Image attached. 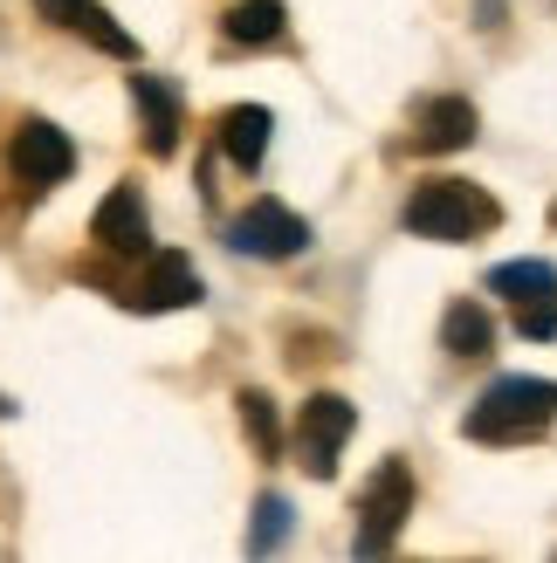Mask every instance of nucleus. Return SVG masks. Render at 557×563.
Listing matches in <instances>:
<instances>
[{"label": "nucleus", "mask_w": 557, "mask_h": 563, "mask_svg": "<svg viewBox=\"0 0 557 563\" xmlns=\"http://www.w3.org/2000/svg\"><path fill=\"white\" fill-rule=\"evenodd\" d=\"M406 234L421 241H482L503 228V207H495V192H482L476 179H421L406 200Z\"/></svg>", "instance_id": "f257e3e1"}, {"label": "nucleus", "mask_w": 557, "mask_h": 563, "mask_svg": "<svg viewBox=\"0 0 557 563\" xmlns=\"http://www.w3.org/2000/svg\"><path fill=\"white\" fill-rule=\"evenodd\" d=\"M550 419H557V378H495L468 412V440H531Z\"/></svg>", "instance_id": "f03ea898"}, {"label": "nucleus", "mask_w": 557, "mask_h": 563, "mask_svg": "<svg viewBox=\"0 0 557 563\" xmlns=\"http://www.w3.org/2000/svg\"><path fill=\"white\" fill-rule=\"evenodd\" d=\"M406 516H413V467L393 454L372 467L365 495H358V556H385L393 537L406 529Z\"/></svg>", "instance_id": "7ed1b4c3"}, {"label": "nucleus", "mask_w": 557, "mask_h": 563, "mask_svg": "<svg viewBox=\"0 0 557 563\" xmlns=\"http://www.w3.org/2000/svg\"><path fill=\"white\" fill-rule=\"evenodd\" d=\"M351 433H358V406L351 399H338V391L303 399V412H296V454H303V467H310V482H330V474H338V454H345Z\"/></svg>", "instance_id": "20e7f679"}, {"label": "nucleus", "mask_w": 557, "mask_h": 563, "mask_svg": "<svg viewBox=\"0 0 557 563\" xmlns=\"http://www.w3.org/2000/svg\"><path fill=\"white\" fill-rule=\"evenodd\" d=\"M228 247H241V255H255V262H290L310 247V220L290 213L283 200H255L248 213L228 220Z\"/></svg>", "instance_id": "39448f33"}, {"label": "nucleus", "mask_w": 557, "mask_h": 563, "mask_svg": "<svg viewBox=\"0 0 557 563\" xmlns=\"http://www.w3.org/2000/svg\"><path fill=\"white\" fill-rule=\"evenodd\" d=\"M8 165H14V179H21L28 192H48V186L69 179L76 152H69V137L55 131L48 118H21V124H14V145H8Z\"/></svg>", "instance_id": "423d86ee"}, {"label": "nucleus", "mask_w": 557, "mask_h": 563, "mask_svg": "<svg viewBox=\"0 0 557 563\" xmlns=\"http://www.w3.org/2000/svg\"><path fill=\"white\" fill-rule=\"evenodd\" d=\"M138 317H165V309H193L200 302V268H193V255H179V247H159L152 268L138 275V289L124 296Z\"/></svg>", "instance_id": "0eeeda50"}, {"label": "nucleus", "mask_w": 557, "mask_h": 563, "mask_svg": "<svg viewBox=\"0 0 557 563\" xmlns=\"http://www.w3.org/2000/svg\"><path fill=\"white\" fill-rule=\"evenodd\" d=\"M461 145H476V103L468 97H427L421 110H413V152H461Z\"/></svg>", "instance_id": "6e6552de"}, {"label": "nucleus", "mask_w": 557, "mask_h": 563, "mask_svg": "<svg viewBox=\"0 0 557 563\" xmlns=\"http://www.w3.org/2000/svg\"><path fill=\"white\" fill-rule=\"evenodd\" d=\"M90 234L110 247V255H138V247H145L152 213H145V200H138V186H110V192H103V207H97V220H90Z\"/></svg>", "instance_id": "1a4fd4ad"}, {"label": "nucleus", "mask_w": 557, "mask_h": 563, "mask_svg": "<svg viewBox=\"0 0 557 563\" xmlns=\"http://www.w3.org/2000/svg\"><path fill=\"white\" fill-rule=\"evenodd\" d=\"M131 103H138V118H145L152 158H173V145H179V90L165 76H131Z\"/></svg>", "instance_id": "9d476101"}, {"label": "nucleus", "mask_w": 557, "mask_h": 563, "mask_svg": "<svg viewBox=\"0 0 557 563\" xmlns=\"http://www.w3.org/2000/svg\"><path fill=\"white\" fill-rule=\"evenodd\" d=\"M269 131H275L269 103H228L220 110V152H228L241 173H255V165L269 158Z\"/></svg>", "instance_id": "9b49d317"}, {"label": "nucleus", "mask_w": 557, "mask_h": 563, "mask_svg": "<svg viewBox=\"0 0 557 563\" xmlns=\"http://www.w3.org/2000/svg\"><path fill=\"white\" fill-rule=\"evenodd\" d=\"M489 344H495V323L476 296H455L440 309V351L448 357H489Z\"/></svg>", "instance_id": "f8f14e48"}, {"label": "nucleus", "mask_w": 557, "mask_h": 563, "mask_svg": "<svg viewBox=\"0 0 557 563\" xmlns=\"http://www.w3.org/2000/svg\"><path fill=\"white\" fill-rule=\"evenodd\" d=\"M220 27H228V42H241V48H269V42H283V0H234V8L220 14Z\"/></svg>", "instance_id": "ddd939ff"}, {"label": "nucleus", "mask_w": 557, "mask_h": 563, "mask_svg": "<svg viewBox=\"0 0 557 563\" xmlns=\"http://www.w3.org/2000/svg\"><path fill=\"white\" fill-rule=\"evenodd\" d=\"M489 289L510 302H537V296H557V268L550 262H503V268H489Z\"/></svg>", "instance_id": "4468645a"}, {"label": "nucleus", "mask_w": 557, "mask_h": 563, "mask_svg": "<svg viewBox=\"0 0 557 563\" xmlns=\"http://www.w3.org/2000/svg\"><path fill=\"white\" fill-rule=\"evenodd\" d=\"M234 406H241V433L255 440V454H269V461L283 454V427H275V399H269V391H241Z\"/></svg>", "instance_id": "2eb2a0df"}, {"label": "nucleus", "mask_w": 557, "mask_h": 563, "mask_svg": "<svg viewBox=\"0 0 557 563\" xmlns=\"http://www.w3.org/2000/svg\"><path fill=\"white\" fill-rule=\"evenodd\" d=\"M283 537H290V501H283V495H262V501H255V529H248V550L269 556Z\"/></svg>", "instance_id": "dca6fc26"}, {"label": "nucleus", "mask_w": 557, "mask_h": 563, "mask_svg": "<svg viewBox=\"0 0 557 563\" xmlns=\"http://www.w3.org/2000/svg\"><path fill=\"white\" fill-rule=\"evenodd\" d=\"M69 27H76V35H90V42H97L103 55H131V35H124V27H118V21H110V14L97 8V0H83Z\"/></svg>", "instance_id": "f3484780"}, {"label": "nucleus", "mask_w": 557, "mask_h": 563, "mask_svg": "<svg viewBox=\"0 0 557 563\" xmlns=\"http://www.w3.org/2000/svg\"><path fill=\"white\" fill-rule=\"evenodd\" d=\"M516 330H523V336H557V296L516 302Z\"/></svg>", "instance_id": "a211bd4d"}, {"label": "nucleus", "mask_w": 557, "mask_h": 563, "mask_svg": "<svg viewBox=\"0 0 557 563\" xmlns=\"http://www.w3.org/2000/svg\"><path fill=\"white\" fill-rule=\"evenodd\" d=\"M76 8H83V0H35V14H42L48 27H69V21H76Z\"/></svg>", "instance_id": "6ab92c4d"}, {"label": "nucleus", "mask_w": 557, "mask_h": 563, "mask_svg": "<svg viewBox=\"0 0 557 563\" xmlns=\"http://www.w3.org/2000/svg\"><path fill=\"white\" fill-rule=\"evenodd\" d=\"M8 412H14V406H8V399H0V419H8Z\"/></svg>", "instance_id": "aec40b11"}, {"label": "nucleus", "mask_w": 557, "mask_h": 563, "mask_svg": "<svg viewBox=\"0 0 557 563\" xmlns=\"http://www.w3.org/2000/svg\"><path fill=\"white\" fill-rule=\"evenodd\" d=\"M550 228H557V207H550Z\"/></svg>", "instance_id": "412c9836"}]
</instances>
